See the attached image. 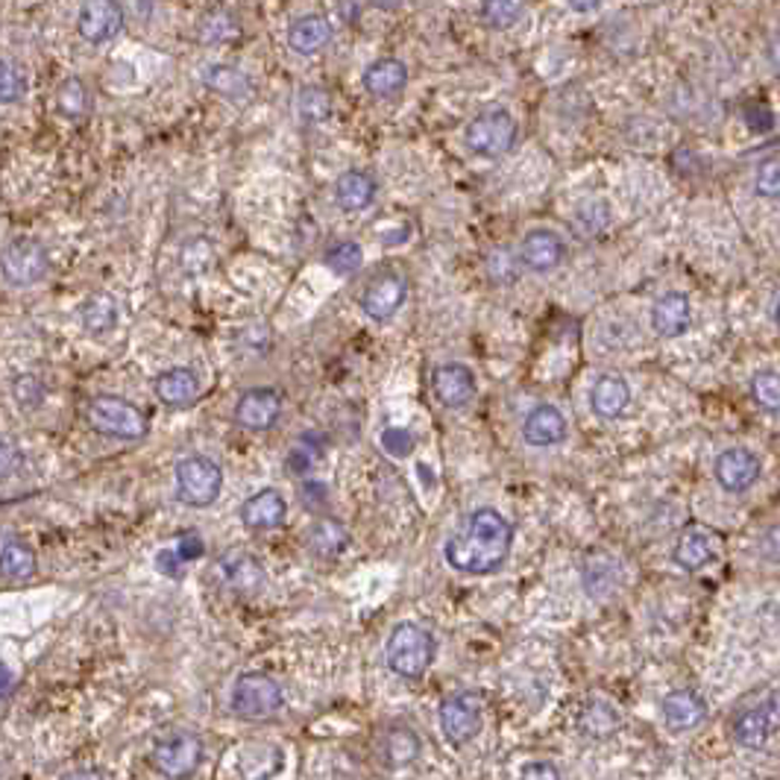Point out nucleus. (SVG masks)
<instances>
[{
    "instance_id": "423d86ee",
    "label": "nucleus",
    "mask_w": 780,
    "mask_h": 780,
    "mask_svg": "<svg viewBox=\"0 0 780 780\" xmlns=\"http://www.w3.org/2000/svg\"><path fill=\"white\" fill-rule=\"evenodd\" d=\"M482 710H485V702L473 690H458L440 702V731L452 748H461L476 740L482 731Z\"/></svg>"
},
{
    "instance_id": "473e14b6",
    "label": "nucleus",
    "mask_w": 780,
    "mask_h": 780,
    "mask_svg": "<svg viewBox=\"0 0 780 780\" xmlns=\"http://www.w3.org/2000/svg\"><path fill=\"white\" fill-rule=\"evenodd\" d=\"M203 80H206V86H209L215 95L235 100V103H247L249 97H253V83H249V76L244 74V71H239V68L211 65Z\"/></svg>"
},
{
    "instance_id": "f257e3e1",
    "label": "nucleus",
    "mask_w": 780,
    "mask_h": 780,
    "mask_svg": "<svg viewBox=\"0 0 780 780\" xmlns=\"http://www.w3.org/2000/svg\"><path fill=\"white\" fill-rule=\"evenodd\" d=\"M514 546V525L496 508H478L466 516L464 532L449 537L443 558L452 570L464 575H490L502 570Z\"/></svg>"
},
{
    "instance_id": "a19ab883",
    "label": "nucleus",
    "mask_w": 780,
    "mask_h": 780,
    "mask_svg": "<svg viewBox=\"0 0 780 780\" xmlns=\"http://www.w3.org/2000/svg\"><path fill=\"white\" fill-rule=\"evenodd\" d=\"M575 223L584 229V235H599L610 223V206L605 200H584L575 211Z\"/></svg>"
},
{
    "instance_id": "7c9ffc66",
    "label": "nucleus",
    "mask_w": 780,
    "mask_h": 780,
    "mask_svg": "<svg viewBox=\"0 0 780 780\" xmlns=\"http://www.w3.org/2000/svg\"><path fill=\"white\" fill-rule=\"evenodd\" d=\"M346 546H350V532H346V525L341 520H332V516L315 523L312 532H308V549L317 558H324V561H334Z\"/></svg>"
},
{
    "instance_id": "0eeeda50",
    "label": "nucleus",
    "mask_w": 780,
    "mask_h": 780,
    "mask_svg": "<svg viewBox=\"0 0 780 780\" xmlns=\"http://www.w3.org/2000/svg\"><path fill=\"white\" fill-rule=\"evenodd\" d=\"M223 490V470L206 455H188L176 464V493L191 508H209Z\"/></svg>"
},
{
    "instance_id": "c03bdc74",
    "label": "nucleus",
    "mask_w": 780,
    "mask_h": 780,
    "mask_svg": "<svg viewBox=\"0 0 780 780\" xmlns=\"http://www.w3.org/2000/svg\"><path fill=\"white\" fill-rule=\"evenodd\" d=\"M27 95V80L0 59V103H19L21 97Z\"/></svg>"
},
{
    "instance_id": "6e6552de",
    "label": "nucleus",
    "mask_w": 780,
    "mask_h": 780,
    "mask_svg": "<svg viewBox=\"0 0 780 780\" xmlns=\"http://www.w3.org/2000/svg\"><path fill=\"white\" fill-rule=\"evenodd\" d=\"M50 256L36 239H15L0 253V277L15 288H29L48 277Z\"/></svg>"
},
{
    "instance_id": "de8ad7c7",
    "label": "nucleus",
    "mask_w": 780,
    "mask_h": 780,
    "mask_svg": "<svg viewBox=\"0 0 780 780\" xmlns=\"http://www.w3.org/2000/svg\"><path fill=\"white\" fill-rule=\"evenodd\" d=\"M520 780H561V771H558L554 763L534 760L525 763L523 771H520Z\"/></svg>"
},
{
    "instance_id": "aec40b11",
    "label": "nucleus",
    "mask_w": 780,
    "mask_h": 780,
    "mask_svg": "<svg viewBox=\"0 0 780 780\" xmlns=\"http://www.w3.org/2000/svg\"><path fill=\"white\" fill-rule=\"evenodd\" d=\"M693 326V305L690 296L681 291H667L663 296H657L651 305V329L660 338H681L690 332Z\"/></svg>"
},
{
    "instance_id": "2f4dec72",
    "label": "nucleus",
    "mask_w": 780,
    "mask_h": 780,
    "mask_svg": "<svg viewBox=\"0 0 780 780\" xmlns=\"http://www.w3.org/2000/svg\"><path fill=\"white\" fill-rule=\"evenodd\" d=\"M80 320H83L88 334H106L112 332L118 320H121V308H118L112 294L97 291V294L86 296V303L80 305Z\"/></svg>"
},
{
    "instance_id": "a211bd4d",
    "label": "nucleus",
    "mask_w": 780,
    "mask_h": 780,
    "mask_svg": "<svg viewBox=\"0 0 780 780\" xmlns=\"http://www.w3.org/2000/svg\"><path fill=\"white\" fill-rule=\"evenodd\" d=\"M660 714H663V724H667L672 733L695 731V728L707 719V702L695 693V690H690V686H681V690H672V693L663 698Z\"/></svg>"
},
{
    "instance_id": "412c9836",
    "label": "nucleus",
    "mask_w": 780,
    "mask_h": 780,
    "mask_svg": "<svg viewBox=\"0 0 780 780\" xmlns=\"http://www.w3.org/2000/svg\"><path fill=\"white\" fill-rule=\"evenodd\" d=\"M239 516L249 532H270V528H279V525L285 523L288 502L282 499L279 490L265 487V490H258V493H253L247 502L241 504Z\"/></svg>"
},
{
    "instance_id": "37998d69",
    "label": "nucleus",
    "mask_w": 780,
    "mask_h": 780,
    "mask_svg": "<svg viewBox=\"0 0 780 780\" xmlns=\"http://www.w3.org/2000/svg\"><path fill=\"white\" fill-rule=\"evenodd\" d=\"M232 36H239V27H235V21L229 19L227 12H215L209 19H203L200 38L206 45H218V41H227Z\"/></svg>"
},
{
    "instance_id": "4468645a",
    "label": "nucleus",
    "mask_w": 780,
    "mask_h": 780,
    "mask_svg": "<svg viewBox=\"0 0 780 780\" xmlns=\"http://www.w3.org/2000/svg\"><path fill=\"white\" fill-rule=\"evenodd\" d=\"M282 417V397L273 388H249L235 402V423L249 431H267Z\"/></svg>"
},
{
    "instance_id": "8fccbe9b",
    "label": "nucleus",
    "mask_w": 780,
    "mask_h": 780,
    "mask_svg": "<svg viewBox=\"0 0 780 780\" xmlns=\"http://www.w3.org/2000/svg\"><path fill=\"white\" fill-rule=\"evenodd\" d=\"M745 121H748V126L752 130H760V133H769L771 126H775V118H771V112L766 109V106H752V109H745Z\"/></svg>"
},
{
    "instance_id": "ea45409f",
    "label": "nucleus",
    "mask_w": 780,
    "mask_h": 780,
    "mask_svg": "<svg viewBox=\"0 0 780 780\" xmlns=\"http://www.w3.org/2000/svg\"><path fill=\"white\" fill-rule=\"evenodd\" d=\"M752 400L760 405L763 411L769 414H778V402H780V381L775 370H763L752 379Z\"/></svg>"
},
{
    "instance_id": "c756f323",
    "label": "nucleus",
    "mask_w": 780,
    "mask_h": 780,
    "mask_svg": "<svg viewBox=\"0 0 780 780\" xmlns=\"http://www.w3.org/2000/svg\"><path fill=\"white\" fill-rule=\"evenodd\" d=\"M362 83L373 97H393L409 86V68H405V62L393 57L376 59V62L364 71Z\"/></svg>"
},
{
    "instance_id": "13d9d810",
    "label": "nucleus",
    "mask_w": 780,
    "mask_h": 780,
    "mask_svg": "<svg viewBox=\"0 0 780 780\" xmlns=\"http://www.w3.org/2000/svg\"><path fill=\"white\" fill-rule=\"evenodd\" d=\"M409 0H373V7L376 10H385V12H393V10H402Z\"/></svg>"
},
{
    "instance_id": "39448f33",
    "label": "nucleus",
    "mask_w": 780,
    "mask_h": 780,
    "mask_svg": "<svg viewBox=\"0 0 780 780\" xmlns=\"http://www.w3.org/2000/svg\"><path fill=\"white\" fill-rule=\"evenodd\" d=\"M88 426L97 435L118 440H142L147 435V414L121 397H95L88 402Z\"/></svg>"
},
{
    "instance_id": "2eb2a0df",
    "label": "nucleus",
    "mask_w": 780,
    "mask_h": 780,
    "mask_svg": "<svg viewBox=\"0 0 780 780\" xmlns=\"http://www.w3.org/2000/svg\"><path fill=\"white\" fill-rule=\"evenodd\" d=\"M566 258V244L552 229H532L520 244V265L532 273H552Z\"/></svg>"
},
{
    "instance_id": "6ab92c4d",
    "label": "nucleus",
    "mask_w": 780,
    "mask_h": 780,
    "mask_svg": "<svg viewBox=\"0 0 780 780\" xmlns=\"http://www.w3.org/2000/svg\"><path fill=\"white\" fill-rule=\"evenodd\" d=\"M218 570L235 593H256L265 587V566L247 549H227L220 554Z\"/></svg>"
},
{
    "instance_id": "e433bc0d",
    "label": "nucleus",
    "mask_w": 780,
    "mask_h": 780,
    "mask_svg": "<svg viewBox=\"0 0 780 780\" xmlns=\"http://www.w3.org/2000/svg\"><path fill=\"white\" fill-rule=\"evenodd\" d=\"M326 267L338 273V277H353L358 273L364 265V249L355 244V241H341V244H334L329 253H326Z\"/></svg>"
},
{
    "instance_id": "7ed1b4c3",
    "label": "nucleus",
    "mask_w": 780,
    "mask_h": 780,
    "mask_svg": "<svg viewBox=\"0 0 780 780\" xmlns=\"http://www.w3.org/2000/svg\"><path fill=\"white\" fill-rule=\"evenodd\" d=\"M229 707L239 719L265 722L285 707V693H282L277 678H270L267 672H244V675L235 678Z\"/></svg>"
},
{
    "instance_id": "20e7f679",
    "label": "nucleus",
    "mask_w": 780,
    "mask_h": 780,
    "mask_svg": "<svg viewBox=\"0 0 780 780\" xmlns=\"http://www.w3.org/2000/svg\"><path fill=\"white\" fill-rule=\"evenodd\" d=\"M516 135L520 126L514 114L508 109H487L466 124L464 142L482 159H502L504 153L514 150Z\"/></svg>"
},
{
    "instance_id": "c9c22d12",
    "label": "nucleus",
    "mask_w": 780,
    "mask_h": 780,
    "mask_svg": "<svg viewBox=\"0 0 780 780\" xmlns=\"http://www.w3.org/2000/svg\"><path fill=\"white\" fill-rule=\"evenodd\" d=\"M523 12L525 0H482V21L490 29H511Z\"/></svg>"
},
{
    "instance_id": "f03ea898",
    "label": "nucleus",
    "mask_w": 780,
    "mask_h": 780,
    "mask_svg": "<svg viewBox=\"0 0 780 780\" xmlns=\"http://www.w3.org/2000/svg\"><path fill=\"white\" fill-rule=\"evenodd\" d=\"M435 637L417 622H400L388 637V669L402 681H419L435 663Z\"/></svg>"
},
{
    "instance_id": "3c124183",
    "label": "nucleus",
    "mask_w": 780,
    "mask_h": 780,
    "mask_svg": "<svg viewBox=\"0 0 780 780\" xmlns=\"http://www.w3.org/2000/svg\"><path fill=\"white\" fill-rule=\"evenodd\" d=\"M285 466L291 470V473H296V476H305V473L315 466V455H312L308 449H294V452L288 455Z\"/></svg>"
},
{
    "instance_id": "4c0bfd02",
    "label": "nucleus",
    "mask_w": 780,
    "mask_h": 780,
    "mask_svg": "<svg viewBox=\"0 0 780 780\" xmlns=\"http://www.w3.org/2000/svg\"><path fill=\"white\" fill-rule=\"evenodd\" d=\"M296 106H300V114H303L308 124H320V121H326V118L332 114V97L317 86L303 88Z\"/></svg>"
},
{
    "instance_id": "9d476101",
    "label": "nucleus",
    "mask_w": 780,
    "mask_h": 780,
    "mask_svg": "<svg viewBox=\"0 0 780 780\" xmlns=\"http://www.w3.org/2000/svg\"><path fill=\"white\" fill-rule=\"evenodd\" d=\"M714 476L716 485L722 487L724 493H745V490H752L760 482L763 464L752 449L731 447L719 452V458H716Z\"/></svg>"
},
{
    "instance_id": "6e6d98bb",
    "label": "nucleus",
    "mask_w": 780,
    "mask_h": 780,
    "mask_svg": "<svg viewBox=\"0 0 780 780\" xmlns=\"http://www.w3.org/2000/svg\"><path fill=\"white\" fill-rule=\"evenodd\" d=\"M566 3H570L575 12H593L601 7V0H566Z\"/></svg>"
},
{
    "instance_id": "bb28decb",
    "label": "nucleus",
    "mask_w": 780,
    "mask_h": 780,
    "mask_svg": "<svg viewBox=\"0 0 780 780\" xmlns=\"http://www.w3.org/2000/svg\"><path fill=\"white\" fill-rule=\"evenodd\" d=\"M575 724L587 740H610L622 728V716H619L617 705H610L605 698H587L581 705Z\"/></svg>"
},
{
    "instance_id": "393cba45",
    "label": "nucleus",
    "mask_w": 780,
    "mask_h": 780,
    "mask_svg": "<svg viewBox=\"0 0 780 780\" xmlns=\"http://www.w3.org/2000/svg\"><path fill=\"white\" fill-rule=\"evenodd\" d=\"M631 405V388L629 381L622 376H599L596 385L590 390V409L596 417L601 419H617L619 414H625V409Z\"/></svg>"
},
{
    "instance_id": "f3484780",
    "label": "nucleus",
    "mask_w": 780,
    "mask_h": 780,
    "mask_svg": "<svg viewBox=\"0 0 780 780\" xmlns=\"http://www.w3.org/2000/svg\"><path fill=\"white\" fill-rule=\"evenodd\" d=\"M672 558L686 572L705 570L707 563H714L719 558V534H714L705 525H686L678 537Z\"/></svg>"
},
{
    "instance_id": "49530a36",
    "label": "nucleus",
    "mask_w": 780,
    "mask_h": 780,
    "mask_svg": "<svg viewBox=\"0 0 780 780\" xmlns=\"http://www.w3.org/2000/svg\"><path fill=\"white\" fill-rule=\"evenodd\" d=\"M12 393H15V402H19L21 409H36L41 397H45V388H41V381L36 376H19L15 385H12Z\"/></svg>"
},
{
    "instance_id": "cd10ccee",
    "label": "nucleus",
    "mask_w": 780,
    "mask_h": 780,
    "mask_svg": "<svg viewBox=\"0 0 780 780\" xmlns=\"http://www.w3.org/2000/svg\"><path fill=\"white\" fill-rule=\"evenodd\" d=\"M423 752L417 731L411 724H390L381 736V760L388 769H405Z\"/></svg>"
},
{
    "instance_id": "603ef678",
    "label": "nucleus",
    "mask_w": 780,
    "mask_h": 780,
    "mask_svg": "<svg viewBox=\"0 0 780 780\" xmlns=\"http://www.w3.org/2000/svg\"><path fill=\"white\" fill-rule=\"evenodd\" d=\"M176 554L182 558V563L197 561V558H203V540L197 534H185L180 540V546H176Z\"/></svg>"
},
{
    "instance_id": "5701e85b",
    "label": "nucleus",
    "mask_w": 780,
    "mask_h": 780,
    "mask_svg": "<svg viewBox=\"0 0 780 780\" xmlns=\"http://www.w3.org/2000/svg\"><path fill=\"white\" fill-rule=\"evenodd\" d=\"M285 769V752L273 743H247L239 752L241 780H273Z\"/></svg>"
},
{
    "instance_id": "a878e982",
    "label": "nucleus",
    "mask_w": 780,
    "mask_h": 780,
    "mask_svg": "<svg viewBox=\"0 0 780 780\" xmlns=\"http://www.w3.org/2000/svg\"><path fill=\"white\" fill-rule=\"evenodd\" d=\"M332 41V24L324 15H303L288 27V48L300 57H315Z\"/></svg>"
},
{
    "instance_id": "f8f14e48",
    "label": "nucleus",
    "mask_w": 780,
    "mask_h": 780,
    "mask_svg": "<svg viewBox=\"0 0 780 780\" xmlns=\"http://www.w3.org/2000/svg\"><path fill=\"white\" fill-rule=\"evenodd\" d=\"M775 731H778V695L769 693V702H766V705L743 710V714L733 719L731 736L736 745L757 752V748L769 743Z\"/></svg>"
},
{
    "instance_id": "58836bf2",
    "label": "nucleus",
    "mask_w": 780,
    "mask_h": 780,
    "mask_svg": "<svg viewBox=\"0 0 780 780\" xmlns=\"http://www.w3.org/2000/svg\"><path fill=\"white\" fill-rule=\"evenodd\" d=\"M180 261L182 270H185L188 277H203L211 267V261H215V249H211V244L206 239H194L182 247Z\"/></svg>"
},
{
    "instance_id": "dca6fc26",
    "label": "nucleus",
    "mask_w": 780,
    "mask_h": 780,
    "mask_svg": "<svg viewBox=\"0 0 780 780\" xmlns=\"http://www.w3.org/2000/svg\"><path fill=\"white\" fill-rule=\"evenodd\" d=\"M431 390L443 409H464L476 397V376L466 364H440L431 373Z\"/></svg>"
},
{
    "instance_id": "79ce46f5",
    "label": "nucleus",
    "mask_w": 780,
    "mask_h": 780,
    "mask_svg": "<svg viewBox=\"0 0 780 780\" xmlns=\"http://www.w3.org/2000/svg\"><path fill=\"white\" fill-rule=\"evenodd\" d=\"M379 443L390 458H409L411 452H414V447H417V438L411 435L409 428L390 426L379 435Z\"/></svg>"
},
{
    "instance_id": "4be33fe9",
    "label": "nucleus",
    "mask_w": 780,
    "mask_h": 780,
    "mask_svg": "<svg viewBox=\"0 0 780 780\" xmlns=\"http://www.w3.org/2000/svg\"><path fill=\"white\" fill-rule=\"evenodd\" d=\"M566 435H570V426L563 411L549 402L537 405L523 423V438L528 447H558L566 440Z\"/></svg>"
},
{
    "instance_id": "72a5a7b5",
    "label": "nucleus",
    "mask_w": 780,
    "mask_h": 780,
    "mask_svg": "<svg viewBox=\"0 0 780 780\" xmlns=\"http://www.w3.org/2000/svg\"><path fill=\"white\" fill-rule=\"evenodd\" d=\"M36 572V552L29 549L27 543L12 540L0 549V575H7L12 581H24Z\"/></svg>"
},
{
    "instance_id": "c85d7f7f",
    "label": "nucleus",
    "mask_w": 780,
    "mask_h": 780,
    "mask_svg": "<svg viewBox=\"0 0 780 780\" xmlns=\"http://www.w3.org/2000/svg\"><path fill=\"white\" fill-rule=\"evenodd\" d=\"M376 194H379V185H376L370 173L364 171H346L334 182V200H338L343 211L370 209Z\"/></svg>"
},
{
    "instance_id": "ddd939ff",
    "label": "nucleus",
    "mask_w": 780,
    "mask_h": 780,
    "mask_svg": "<svg viewBox=\"0 0 780 780\" xmlns=\"http://www.w3.org/2000/svg\"><path fill=\"white\" fill-rule=\"evenodd\" d=\"M405 296H409L405 279L397 277V273H379L362 291V312L376 324H385L400 312Z\"/></svg>"
},
{
    "instance_id": "1a4fd4ad",
    "label": "nucleus",
    "mask_w": 780,
    "mask_h": 780,
    "mask_svg": "<svg viewBox=\"0 0 780 780\" xmlns=\"http://www.w3.org/2000/svg\"><path fill=\"white\" fill-rule=\"evenodd\" d=\"M153 766L159 775L171 780H185L200 769L203 740L191 731H176L156 743L150 754Z\"/></svg>"
},
{
    "instance_id": "09e8293b",
    "label": "nucleus",
    "mask_w": 780,
    "mask_h": 780,
    "mask_svg": "<svg viewBox=\"0 0 780 780\" xmlns=\"http://www.w3.org/2000/svg\"><path fill=\"white\" fill-rule=\"evenodd\" d=\"M21 464L19 447L10 438H0V478H10Z\"/></svg>"
},
{
    "instance_id": "b1692460",
    "label": "nucleus",
    "mask_w": 780,
    "mask_h": 780,
    "mask_svg": "<svg viewBox=\"0 0 780 780\" xmlns=\"http://www.w3.org/2000/svg\"><path fill=\"white\" fill-rule=\"evenodd\" d=\"M153 390H156V397H159L164 405L185 409V405H191V402L200 397V379H197V373L188 370V367H171V370L156 376Z\"/></svg>"
},
{
    "instance_id": "9b49d317",
    "label": "nucleus",
    "mask_w": 780,
    "mask_h": 780,
    "mask_svg": "<svg viewBox=\"0 0 780 780\" xmlns=\"http://www.w3.org/2000/svg\"><path fill=\"white\" fill-rule=\"evenodd\" d=\"M76 29L88 45H106L124 29V7L118 0H86L76 15Z\"/></svg>"
},
{
    "instance_id": "5fc2aeb1",
    "label": "nucleus",
    "mask_w": 780,
    "mask_h": 780,
    "mask_svg": "<svg viewBox=\"0 0 780 780\" xmlns=\"http://www.w3.org/2000/svg\"><path fill=\"white\" fill-rule=\"evenodd\" d=\"M12 686H15V675H12L7 663H0V702H3V698H10Z\"/></svg>"
},
{
    "instance_id": "a18cd8bd",
    "label": "nucleus",
    "mask_w": 780,
    "mask_h": 780,
    "mask_svg": "<svg viewBox=\"0 0 780 780\" xmlns=\"http://www.w3.org/2000/svg\"><path fill=\"white\" fill-rule=\"evenodd\" d=\"M754 188H757V194L760 197H766V200H775L778 197V191H780V164L778 159L771 156V159H766V162L757 168V176H754Z\"/></svg>"
},
{
    "instance_id": "864d4df0",
    "label": "nucleus",
    "mask_w": 780,
    "mask_h": 780,
    "mask_svg": "<svg viewBox=\"0 0 780 780\" xmlns=\"http://www.w3.org/2000/svg\"><path fill=\"white\" fill-rule=\"evenodd\" d=\"M156 566H159L164 575H180L182 558L176 554V549H164V552H159V558H156Z\"/></svg>"
},
{
    "instance_id": "4d7b16f0",
    "label": "nucleus",
    "mask_w": 780,
    "mask_h": 780,
    "mask_svg": "<svg viewBox=\"0 0 780 780\" xmlns=\"http://www.w3.org/2000/svg\"><path fill=\"white\" fill-rule=\"evenodd\" d=\"M65 780H103V775L97 769H80V771H71Z\"/></svg>"
},
{
    "instance_id": "f704fd0d",
    "label": "nucleus",
    "mask_w": 780,
    "mask_h": 780,
    "mask_svg": "<svg viewBox=\"0 0 780 780\" xmlns=\"http://www.w3.org/2000/svg\"><path fill=\"white\" fill-rule=\"evenodd\" d=\"M57 109L65 118L76 121L88 112V88L80 76H68L57 88Z\"/></svg>"
}]
</instances>
